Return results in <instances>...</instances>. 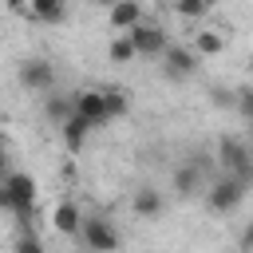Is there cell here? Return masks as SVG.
Returning <instances> with one entry per match:
<instances>
[{
	"instance_id": "cell-1",
	"label": "cell",
	"mask_w": 253,
	"mask_h": 253,
	"mask_svg": "<svg viewBox=\"0 0 253 253\" xmlns=\"http://www.w3.org/2000/svg\"><path fill=\"white\" fill-rule=\"evenodd\" d=\"M217 166H221V174H233V178H241V182L253 186V150H249L245 138L221 134V142H217Z\"/></svg>"
},
{
	"instance_id": "cell-2",
	"label": "cell",
	"mask_w": 253,
	"mask_h": 253,
	"mask_svg": "<svg viewBox=\"0 0 253 253\" xmlns=\"http://www.w3.org/2000/svg\"><path fill=\"white\" fill-rule=\"evenodd\" d=\"M0 198H4V206H8L16 217H32V206H36V182H32V174L8 170V174H4Z\"/></svg>"
},
{
	"instance_id": "cell-3",
	"label": "cell",
	"mask_w": 253,
	"mask_h": 253,
	"mask_svg": "<svg viewBox=\"0 0 253 253\" xmlns=\"http://www.w3.org/2000/svg\"><path fill=\"white\" fill-rule=\"evenodd\" d=\"M245 190H249V182H241V178H233V174H221V178L210 182L206 206H210L213 213H229V210H237V206L245 202Z\"/></svg>"
},
{
	"instance_id": "cell-4",
	"label": "cell",
	"mask_w": 253,
	"mask_h": 253,
	"mask_svg": "<svg viewBox=\"0 0 253 253\" xmlns=\"http://www.w3.org/2000/svg\"><path fill=\"white\" fill-rule=\"evenodd\" d=\"M75 99V111L99 130V126H107L111 123V107H107V91H75L71 95Z\"/></svg>"
},
{
	"instance_id": "cell-5",
	"label": "cell",
	"mask_w": 253,
	"mask_h": 253,
	"mask_svg": "<svg viewBox=\"0 0 253 253\" xmlns=\"http://www.w3.org/2000/svg\"><path fill=\"white\" fill-rule=\"evenodd\" d=\"M83 241H87L91 253H115L119 249V233L107 217H87L83 221Z\"/></svg>"
},
{
	"instance_id": "cell-6",
	"label": "cell",
	"mask_w": 253,
	"mask_h": 253,
	"mask_svg": "<svg viewBox=\"0 0 253 253\" xmlns=\"http://www.w3.org/2000/svg\"><path fill=\"white\" fill-rule=\"evenodd\" d=\"M162 71H166V79H190V75L198 71V55H194V47L170 43L166 55H162Z\"/></svg>"
},
{
	"instance_id": "cell-7",
	"label": "cell",
	"mask_w": 253,
	"mask_h": 253,
	"mask_svg": "<svg viewBox=\"0 0 253 253\" xmlns=\"http://www.w3.org/2000/svg\"><path fill=\"white\" fill-rule=\"evenodd\" d=\"M130 40H134V47H138V55H166V47H170V40H166V32L158 28V24H138V28H130L126 32Z\"/></svg>"
},
{
	"instance_id": "cell-8",
	"label": "cell",
	"mask_w": 253,
	"mask_h": 253,
	"mask_svg": "<svg viewBox=\"0 0 253 253\" xmlns=\"http://www.w3.org/2000/svg\"><path fill=\"white\" fill-rule=\"evenodd\" d=\"M20 83H24L28 91H51V87H55V71H51L47 59L32 55V59L20 63Z\"/></svg>"
},
{
	"instance_id": "cell-9",
	"label": "cell",
	"mask_w": 253,
	"mask_h": 253,
	"mask_svg": "<svg viewBox=\"0 0 253 253\" xmlns=\"http://www.w3.org/2000/svg\"><path fill=\"white\" fill-rule=\"evenodd\" d=\"M170 186H174V194H178V198H194V194H206V190H210V186H206V170H198L194 162L174 166Z\"/></svg>"
},
{
	"instance_id": "cell-10",
	"label": "cell",
	"mask_w": 253,
	"mask_h": 253,
	"mask_svg": "<svg viewBox=\"0 0 253 253\" xmlns=\"http://www.w3.org/2000/svg\"><path fill=\"white\" fill-rule=\"evenodd\" d=\"M107 24L123 36V32H130V28H138L142 24V4L138 0H119L111 12H107Z\"/></svg>"
},
{
	"instance_id": "cell-11",
	"label": "cell",
	"mask_w": 253,
	"mask_h": 253,
	"mask_svg": "<svg viewBox=\"0 0 253 253\" xmlns=\"http://www.w3.org/2000/svg\"><path fill=\"white\" fill-rule=\"evenodd\" d=\"M83 213H79V206L75 202H59L55 210H51V225L63 233V237H75V233H83Z\"/></svg>"
},
{
	"instance_id": "cell-12",
	"label": "cell",
	"mask_w": 253,
	"mask_h": 253,
	"mask_svg": "<svg viewBox=\"0 0 253 253\" xmlns=\"http://www.w3.org/2000/svg\"><path fill=\"white\" fill-rule=\"evenodd\" d=\"M130 210H134L138 217H158V213L166 210V198L158 194V186H138L134 198H130Z\"/></svg>"
},
{
	"instance_id": "cell-13",
	"label": "cell",
	"mask_w": 253,
	"mask_h": 253,
	"mask_svg": "<svg viewBox=\"0 0 253 253\" xmlns=\"http://www.w3.org/2000/svg\"><path fill=\"white\" fill-rule=\"evenodd\" d=\"M91 130H95V126H91V123H87L79 111H75V115H71V119L59 126V134H63V146H67L71 154H75V150H83V142H87V134H91Z\"/></svg>"
},
{
	"instance_id": "cell-14",
	"label": "cell",
	"mask_w": 253,
	"mask_h": 253,
	"mask_svg": "<svg viewBox=\"0 0 253 253\" xmlns=\"http://www.w3.org/2000/svg\"><path fill=\"white\" fill-rule=\"evenodd\" d=\"M28 16L40 24H63L67 20V0H28Z\"/></svg>"
},
{
	"instance_id": "cell-15",
	"label": "cell",
	"mask_w": 253,
	"mask_h": 253,
	"mask_svg": "<svg viewBox=\"0 0 253 253\" xmlns=\"http://www.w3.org/2000/svg\"><path fill=\"white\" fill-rule=\"evenodd\" d=\"M221 51H225V32L221 28L194 32V55H221Z\"/></svg>"
},
{
	"instance_id": "cell-16",
	"label": "cell",
	"mask_w": 253,
	"mask_h": 253,
	"mask_svg": "<svg viewBox=\"0 0 253 253\" xmlns=\"http://www.w3.org/2000/svg\"><path fill=\"white\" fill-rule=\"evenodd\" d=\"M43 111H47V119H51L55 126H63V123L75 115V99H63V95H47V99H43Z\"/></svg>"
},
{
	"instance_id": "cell-17",
	"label": "cell",
	"mask_w": 253,
	"mask_h": 253,
	"mask_svg": "<svg viewBox=\"0 0 253 253\" xmlns=\"http://www.w3.org/2000/svg\"><path fill=\"white\" fill-rule=\"evenodd\" d=\"M107 55H111V63H130V59L138 55V47H134V40H130V36L123 32V36H115V40H111Z\"/></svg>"
},
{
	"instance_id": "cell-18",
	"label": "cell",
	"mask_w": 253,
	"mask_h": 253,
	"mask_svg": "<svg viewBox=\"0 0 253 253\" xmlns=\"http://www.w3.org/2000/svg\"><path fill=\"white\" fill-rule=\"evenodd\" d=\"M210 4H213V0H174V12H178L182 20H202V16L210 12Z\"/></svg>"
},
{
	"instance_id": "cell-19",
	"label": "cell",
	"mask_w": 253,
	"mask_h": 253,
	"mask_svg": "<svg viewBox=\"0 0 253 253\" xmlns=\"http://www.w3.org/2000/svg\"><path fill=\"white\" fill-rule=\"evenodd\" d=\"M210 103H213V107H233V111H237V91L213 87V91H210Z\"/></svg>"
},
{
	"instance_id": "cell-20",
	"label": "cell",
	"mask_w": 253,
	"mask_h": 253,
	"mask_svg": "<svg viewBox=\"0 0 253 253\" xmlns=\"http://www.w3.org/2000/svg\"><path fill=\"white\" fill-rule=\"evenodd\" d=\"M107 107H111V119H119V115H126L130 99H126L123 91H107Z\"/></svg>"
},
{
	"instance_id": "cell-21",
	"label": "cell",
	"mask_w": 253,
	"mask_h": 253,
	"mask_svg": "<svg viewBox=\"0 0 253 253\" xmlns=\"http://www.w3.org/2000/svg\"><path fill=\"white\" fill-rule=\"evenodd\" d=\"M237 111H241V115H245V123L253 126V87L237 91Z\"/></svg>"
},
{
	"instance_id": "cell-22",
	"label": "cell",
	"mask_w": 253,
	"mask_h": 253,
	"mask_svg": "<svg viewBox=\"0 0 253 253\" xmlns=\"http://www.w3.org/2000/svg\"><path fill=\"white\" fill-rule=\"evenodd\" d=\"M16 253H43V245H40V237H36V233H24V237H20V245H16Z\"/></svg>"
},
{
	"instance_id": "cell-23",
	"label": "cell",
	"mask_w": 253,
	"mask_h": 253,
	"mask_svg": "<svg viewBox=\"0 0 253 253\" xmlns=\"http://www.w3.org/2000/svg\"><path fill=\"white\" fill-rule=\"evenodd\" d=\"M241 249H245V253H253V225H245V229H241Z\"/></svg>"
},
{
	"instance_id": "cell-24",
	"label": "cell",
	"mask_w": 253,
	"mask_h": 253,
	"mask_svg": "<svg viewBox=\"0 0 253 253\" xmlns=\"http://www.w3.org/2000/svg\"><path fill=\"white\" fill-rule=\"evenodd\" d=\"M8 4V12H28V0H4Z\"/></svg>"
},
{
	"instance_id": "cell-25",
	"label": "cell",
	"mask_w": 253,
	"mask_h": 253,
	"mask_svg": "<svg viewBox=\"0 0 253 253\" xmlns=\"http://www.w3.org/2000/svg\"><path fill=\"white\" fill-rule=\"evenodd\" d=\"M91 4H99V8H107V12H111V8L119 4V0H91Z\"/></svg>"
},
{
	"instance_id": "cell-26",
	"label": "cell",
	"mask_w": 253,
	"mask_h": 253,
	"mask_svg": "<svg viewBox=\"0 0 253 253\" xmlns=\"http://www.w3.org/2000/svg\"><path fill=\"white\" fill-rule=\"evenodd\" d=\"M245 142H249V150H253V126H249V134H245Z\"/></svg>"
}]
</instances>
